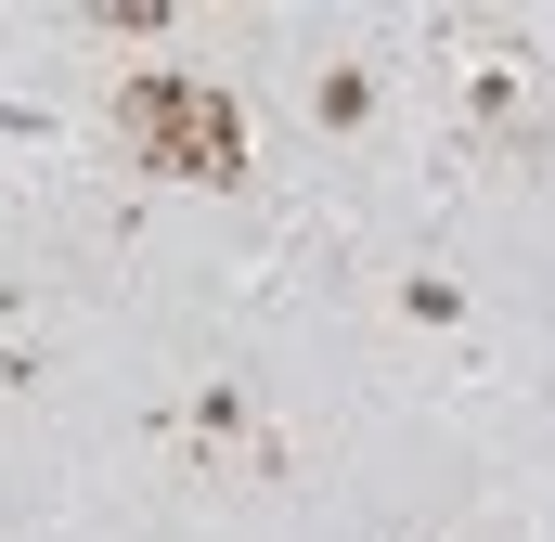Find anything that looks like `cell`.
Segmentation results:
<instances>
[{
  "label": "cell",
  "mask_w": 555,
  "mask_h": 542,
  "mask_svg": "<svg viewBox=\"0 0 555 542\" xmlns=\"http://www.w3.org/2000/svg\"><path fill=\"white\" fill-rule=\"evenodd\" d=\"M130 142H142V168H168V181H233L246 168V117L207 78H130Z\"/></svg>",
  "instance_id": "6da1fadb"
}]
</instances>
